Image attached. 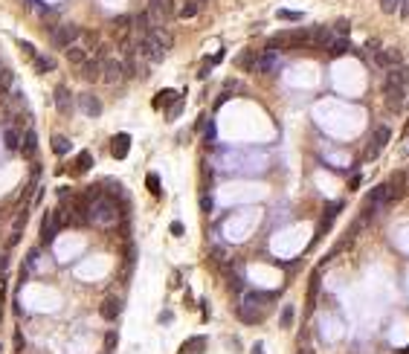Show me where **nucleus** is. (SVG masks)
<instances>
[{"label":"nucleus","instance_id":"423d86ee","mask_svg":"<svg viewBox=\"0 0 409 354\" xmlns=\"http://www.w3.org/2000/svg\"><path fill=\"white\" fill-rule=\"evenodd\" d=\"M145 38H148V41H151V44L160 49L163 55H168V49L174 47V35H171L165 26H154V29H151V32H148Z\"/></svg>","mask_w":409,"mask_h":354},{"label":"nucleus","instance_id":"f257e3e1","mask_svg":"<svg viewBox=\"0 0 409 354\" xmlns=\"http://www.w3.org/2000/svg\"><path fill=\"white\" fill-rule=\"evenodd\" d=\"M296 47H311V29L299 26V29H287L270 38V49H296Z\"/></svg>","mask_w":409,"mask_h":354},{"label":"nucleus","instance_id":"8fccbe9b","mask_svg":"<svg viewBox=\"0 0 409 354\" xmlns=\"http://www.w3.org/2000/svg\"><path fill=\"white\" fill-rule=\"evenodd\" d=\"M0 351H3V345H0Z\"/></svg>","mask_w":409,"mask_h":354},{"label":"nucleus","instance_id":"58836bf2","mask_svg":"<svg viewBox=\"0 0 409 354\" xmlns=\"http://www.w3.org/2000/svg\"><path fill=\"white\" fill-rule=\"evenodd\" d=\"M279 18H281V21H302V15H299V12H287V9H281Z\"/></svg>","mask_w":409,"mask_h":354},{"label":"nucleus","instance_id":"412c9836","mask_svg":"<svg viewBox=\"0 0 409 354\" xmlns=\"http://www.w3.org/2000/svg\"><path fill=\"white\" fill-rule=\"evenodd\" d=\"M339 209H342V203H331V206H328V212H325V218H322V224H319V229H316V238H319V235H322V232H325V229H328V226H331V224H334V218H337V215H339ZM316 238H314V241H316Z\"/></svg>","mask_w":409,"mask_h":354},{"label":"nucleus","instance_id":"4468645a","mask_svg":"<svg viewBox=\"0 0 409 354\" xmlns=\"http://www.w3.org/2000/svg\"><path fill=\"white\" fill-rule=\"evenodd\" d=\"M128 151H131V137L128 134H116V137H113V145H110V154H113L116 160H125Z\"/></svg>","mask_w":409,"mask_h":354},{"label":"nucleus","instance_id":"c756f323","mask_svg":"<svg viewBox=\"0 0 409 354\" xmlns=\"http://www.w3.org/2000/svg\"><path fill=\"white\" fill-rule=\"evenodd\" d=\"M79 41H82V47L87 49V52L99 49V35H96V32H82V38H79Z\"/></svg>","mask_w":409,"mask_h":354},{"label":"nucleus","instance_id":"20e7f679","mask_svg":"<svg viewBox=\"0 0 409 354\" xmlns=\"http://www.w3.org/2000/svg\"><path fill=\"white\" fill-rule=\"evenodd\" d=\"M82 38V26L79 24H59L55 29H52V44L55 47H61V49H67V47H73L76 41Z\"/></svg>","mask_w":409,"mask_h":354},{"label":"nucleus","instance_id":"dca6fc26","mask_svg":"<svg viewBox=\"0 0 409 354\" xmlns=\"http://www.w3.org/2000/svg\"><path fill=\"white\" fill-rule=\"evenodd\" d=\"M389 195H392V201H397V198H403V192H406V171H397L389 183Z\"/></svg>","mask_w":409,"mask_h":354},{"label":"nucleus","instance_id":"bb28decb","mask_svg":"<svg viewBox=\"0 0 409 354\" xmlns=\"http://www.w3.org/2000/svg\"><path fill=\"white\" fill-rule=\"evenodd\" d=\"M70 148H73V142L67 140L64 134H55V137H52V151H55V154L64 157V154H70Z\"/></svg>","mask_w":409,"mask_h":354},{"label":"nucleus","instance_id":"aec40b11","mask_svg":"<svg viewBox=\"0 0 409 354\" xmlns=\"http://www.w3.org/2000/svg\"><path fill=\"white\" fill-rule=\"evenodd\" d=\"M279 67V58H276V52H264L261 58H256V64H253V70L258 73H273Z\"/></svg>","mask_w":409,"mask_h":354},{"label":"nucleus","instance_id":"72a5a7b5","mask_svg":"<svg viewBox=\"0 0 409 354\" xmlns=\"http://www.w3.org/2000/svg\"><path fill=\"white\" fill-rule=\"evenodd\" d=\"M279 325H281V328H290V325H293V305H284V308H281Z\"/></svg>","mask_w":409,"mask_h":354},{"label":"nucleus","instance_id":"2f4dec72","mask_svg":"<svg viewBox=\"0 0 409 354\" xmlns=\"http://www.w3.org/2000/svg\"><path fill=\"white\" fill-rule=\"evenodd\" d=\"M403 96H406V90H400V87H386V99H389V105H400L403 102Z\"/></svg>","mask_w":409,"mask_h":354},{"label":"nucleus","instance_id":"79ce46f5","mask_svg":"<svg viewBox=\"0 0 409 354\" xmlns=\"http://www.w3.org/2000/svg\"><path fill=\"white\" fill-rule=\"evenodd\" d=\"M337 32H339V38H345V32H351L348 21H337Z\"/></svg>","mask_w":409,"mask_h":354},{"label":"nucleus","instance_id":"5701e85b","mask_svg":"<svg viewBox=\"0 0 409 354\" xmlns=\"http://www.w3.org/2000/svg\"><path fill=\"white\" fill-rule=\"evenodd\" d=\"M26 218H29V212H18V218H15V226H12V235H9V247H15L18 241H21V229L26 226Z\"/></svg>","mask_w":409,"mask_h":354},{"label":"nucleus","instance_id":"ea45409f","mask_svg":"<svg viewBox=\"0 0 409 354\" xmlns=\"http://www.w3.org/2000/svg\"><path fill=\"white\" fill-rule=\"evenodd\" d=\"M148 186H151V192H154V195H160V177L154 174V171L148 174Z\"/></svg>","mask_w":409,"mask_h":354},{"label":"nucleus","instance_id":"f3484780","mask_svg":"<svg viewBox=\"0 0 409 354\" xmlns=\"http://www.w3.org/2000/svg\"><path fill=\"white\" fill-rule=\"evenodd\" d=\"M377 67H397L400 64V49H395V47H389V49H383V52H377Z\"/></svg>","mask_w":409,"mask_h":354},{"label":"nucleus","instance_id":"a19ab883","mask_svg":"<svg viewBox=\"0 0 409 354\" xmlns=\"http://www.w3.org/2000/svg\"><path fill=\"white\" fill-rule=\"evenodd\" d=\"M21 49H24V52L29 55V58H35V55H38V52H35V47H32L29 41H21Z\"/></svg>","mask_w":409,"mask_h":354},{"label":"nucleus","instance_id":"09e8293b","mask_svg":"<svg viewBox=\"0 0 409 354\" xmlns=\"http://www.w3.org/2000/svg\"><path fill=\"white\" fill-rule=\"evenodd\" d=\"M403 354H409V345H406V348H403Z\"/></svg>","mask_w":409,"mask_h":354},{"label":"nucleus","instance_id":"4be33fe9","mask_svg":"<svg viewBox=\"0 0 409 354\" xmlns=\"http://www.w3.org/2000/svg\"><path fill=\"white\" fill-rule=\"evenodd\" d=\"M21 151H24V157H35V151H38V137H35V131H26L24 134V140H21Z\"/></svg>","mask_w":409,"mask_h":354},{"label":"nucleus","instance_id":"e433bc0d","mask_svg":"<svg viewBox=\"0 0 409 354\" xmlns=\"http://www.w3.org/2000/svg\"><path fill=\"white\" fill-rule=\"evenodd\" d=\"M177 99V90H163V96H157V102L154 105H163V102H174Z\"/></svg>","mask_w":409,"mask_h":354},{"label":"nucleus","instance_id":"b1692460","mask_svg":"<svg viewBox=\"0 0 409 354\" xmlns=\"http://www.w3.org/2000/svg\"><path fill=\"white\" fill-rule=\"evenodd\" d=\"M267 299H273V293H267V290H250V293L244 296V305H250V308L267 305Z\"/></svg>","mask_w":409,"mask_h":354},{"label":"nucleus","instance_id":"6e6552de","mask_svg":"<svg viewBox=\"0 0 409 354\" xmlns=\"http://www.w3.org/2000/svg\"><path fill=\"white\" fill-rule=\"evenodd\" d=\"M52 96H55V107H59V113H61V116H70V113H73V107H76V102H73V93H70V87H67V84H59Z\"/></svg>","mask_w":409,"mask_h":354},{"label":"nucleus","instance_id":"6ab92c4d","mask_svg":"<svg viewBox=\"0 0 409 354\" xmlns=\"http://www.w3.org/2000/svg\"><path fill=\"white\" fill-rule=\"evenodd\" d=\"M331 29H328V26H314V29H311V47H328V44H331Z\"/></svg>","mask_w":409,"mask_h":354},{"label":"nucleus","instance_id":"393cba45","mask_svg":"<svg viewBox=\"0 0 409 354\" xmlns=\"http://www.w3.org/2000/svg\"><path fill=\"white\" fill-rule=\"evenodd\" d=\"M87 58H90V52H87L84 47H79V44L67 47V61H73V64H79V67H82V64H84Z\"/></svg>","mask_w":409,"mask_h":354},{"label":"nucleus","instance_id":"7ed1b4c3","mask_svg":"<svg viewBox=\"0 0 409 354\" xmlns=\"http://www.w3.org/2000/svg\"><path fill=\"white\" fill-rule=\"evenodd\" d=\"M145 12L151 18V26H165L174 18V0H148Z\"/></svg>","mask_w":409,"mask_h":354},{"label":"nucleus","instance_id":"c9c22d12","mask_svg":"<svg viewBox=\"0 0 409 354\" xmlns=\"http://www.w3.org/2000/svg\"><path fill=\"white\" fill-rule=\"evenodd\" d=\"M195 15H198V3H183L180 18H195Z\"/></svg>","mask_w":409,"mask_h":354},{"label":"nucleus","instance_id":"2eb2a0df","mask_svg":"<svg viewBox=\"0 0 409 354\" xmlns=\"http://www.w3.org/2000/svg\"><path fill=\"white\" fill-rule=\"evenodd\" d=\"M12 90H15V73L3 67V70H0V105L9 99V93H12Z\"/></svg>","mask_w":409,"mask_h":354},{"label":"nucleus","instance_id":"c03bdc74","mask_svg":"<svg viewBox=\"0 0 409 354\" xmlns=\"http://www.w3.org/2000/svg\"><path fill=\"white\" fill-rule=\"evenodd\" d=\"M200 206H203V212H212V198H203V201H200Z\"/></svg>","mask_w":409,"mask_h":354},{"label":"nucleus","instance_id":"a211bd4d","mask_svg":"<svg viewBox=\"0 0 409 354\" xmlns=\"http://www.w3.org/2000/svg\"><path fill=\"white\" fill-rule=\"evenodd\" d=\"M203 345H206V337H203V334H195V337H189V340L183 342V348L177 354H203Z\"/></svg>","mask_w":409,"mask_h":354},{"label":"nucleus","instance_id":"a878e982","mask_svg":"<svg viewBox=\"0 0 409 354\" xmlns=\"http://www.w3.org/2000/svg\"><path fill=\"white\" fill-rule=\"evenodd\" d=\"M21 140H24V134H21V131L18 128H12V125H9V128L3 131V142H6V148H21Z\"/></svg>","mask_w":409,"mask_h":354},{"label":"nucleus","instance_id":"473e14b6","mask_svg":"<svg viewBox=\"0 0 409 354\" xmlns=\"http://www.w3.org/2000/svg\"><path fill=\"white\" fill-rule=\"evenodd\" d=\"M90 165H93V154L82 151V154H79V160H76V171H87Z\"/></svg>","mask_w":409,"mask_h":354},{"label":"nucleus","instance_id":"7c9ffc66","mask_svg":"<svg viewBox=\"0 0 409 354\" xmlns=\"http://www.w3.org/2000/svg\"><path fill=\"white\" fill-rule=\"evenodd\" d=\"M35 67H38V73H52L55 70V61L49 58V55H35Z\"/></svg>","mask_w":409,"mask_h":354},{"label":"nucleus","instance_id":"a18cd8bd","mask_svg":"<svg viewBox=\"0 0 409 354\" xmlns=\"http://www.w3.org/2000/svg\"><path fill=\"white\" fill-rule=\"evenodd\" d=\"M171 232H174V235H183V224H180V221H174V224H171Z\"/></svg>","mask_w":409,"mask_h":354},{"label":"nucleus","instance_id":"1a4fd4ad","mask_svg":"<svg viewBox=\"0 0 409 354\" xmlns=\"http://www.w3.org/2000/svg\"><path fill=\"white\" fill-rule=\"evenodd\" d=\"M59 224H61V212H47L44 215V224H41V241H44V244H52V241H55Z\"/></svg>","mask_w":409,"mask_h":354},{"label":"nucleus","instance_id":"ddd939ff","mask_svg":"<svg viewBox=\"0 0 409 354\" xmlns=\"http://www.w3.org/2000/svg\"><path fill=\"white\" fill-rule=\"evenodd\" d=\"M99 314H102L107 322H113V319L122 314V299H119V296H107L105 302H102V308H99Z\"/></svg>","mask_w":409,"mask_h":354},{"label":"nucleus","instance_id":"0eeeda50","mask_svg":"<svg viewBox=\"0 0 409 354\" xmlns=\"http://www.w3.org/2000/svg\"><path fill=\"white\" fill-rule=\"evenodd\" d=\"M125 79V64L119 58H107L105 64H102V82L105 84H119Z\"/></svg>","mask_w":409,"mask_h":354},{"label":"nucleus","instance_id":"de8ad7c7","mask_svg":"<svg viewBox=\"0 0 409 354\" xmlns=\"http://www.w3.org/2000/svg\"><path fill=\"white\" fill-rule=\"evenodd\" d=\"M299 354H314V351H311V348H302V351H299Z\"/></svg>","mask_w":409,"mask_h":354},{"label":"nucleus","instance_id":"37998d69","mask_svg":"<svg viewBox=\"0 0 409 354\" xmlns=\"http://www.w3.org/2000/svg\"><path fill=\"white\" fill-rule=\"evenodd\" d=\"M380 6H383V12H386V15H392V12L397 9V6H395V0H380Z\"/></svg>","mask_w":409,"mask_h":354},{"label":"nucleus","instance_id":"3c124183","mask_svg":"<svg viewBox=\"0 0 409 354\" xmlns=\"http://www.w3.org/2000/svg\"><path fill=\"white\" fill-rule=\"evenodd\" d=\"M0 70H3V67H0Z\"/></svg>","mask_w":409,"mask_h":354},{"label":"nucleus","instance_id":"49530a36","mask_svg":"<svg viewBox=\"0 0 409 354\" xmlns=\"http://www.w3.org/2000/svg\"><path fill=\"white\" fill-rule=\"evenodd\" d=\"M253 354H264V345H261V342H256V345H253Z\"/></svg>","mask_w":409,"mask_h":354},{"label":"nucleus","instance_id":"39448f33","mask_svg":"<svg viewBox=\"0 0 409 354\" xmlns=\"http://www.w3.org/2000/svg\"><path fill=\"white\" fill-rule=\"evenodd\" d=\"M79 110H82L84 116L99 119L102 116V110H105V105H102V99H99L96 93H79Z\"/></svg>","mask_w":409,"mask_h":354},{"label":"nucleus","instance_id":"c85d7f7f","mask_svg":"<svg viewBox=\"0 0 409 354\" xmlns=\"http://www.w3.org/2000/svg\"><path fill=\"white\" fill-rule=\"evenodd\" d=\"M351 41L348 38H331V44H328V49L334 52V55H342V52H348Z\"/></svg>","mask_w":409,"mask_h":354},{"label":"nucleus","instance_id":"f8f14e48","mask_svg":"<svg viewBox=\"0 0 409 354\" xmlns=\"http://www.w3.org/2000/svg\"><path fill=\"white\" fill-rule=\"evenodd\" d=\"M102 64H105V58L90 55V58L82 64V76L87 79V82H99V79H102Z\"/></svg>","mask_w":409,"mask_h":354},{"label":"nucleus","instance_id":"9b49d317","mask_svg":"<svg viewBox=\"0 0 409 354\" xmlns=\"http://www.w3.org/2000/svg\"><path fill=\"white\" fill-rule=\"evenodd\" d=\"M389 140H392V131L386 128V125H380V128L374 131L372 142H369V151H366V154H369V160H374L377 154L383 151V145H386V142H389Z\"/></svg>","mask_w":409,"mask_h":354},{"label":"nucleus","instance_id":"9d476101","mask_svg":"<svg viewBox=\"0 0 409 354\" xmlns=\"http://www.w3.org/2000/svg\"><path fill=\"white\" fill-rule=\"evenodd\" d=\"M386 87H400V90H406L409 87V67L406 64H397V67L389 70V76H386Z\"/></svg>","mask_w":409,"mask_h":354},{"label":"nucleus","instance_id":"f704fd0d","mask_svg":"<svg viewBox=\"0 0 409 354\" xmlns=\"http://www.w3.org/2000/svg\"><path fill=\"white\" fill-rule=\"evenodd\" d=\"M110 26H113L116 32H125V29L131 26V18H128V15H119V18H113V21H110Z\"/></svg>","mask_w":409,"mask_h":354},{"label":"nucleus","instance_id":"4c0bfd02","mask_svg":"<svg viewBox=\"0 0 409 354\" xmlns=\"http://www.w3.org/2000/svg\"><path fill=\"white\" fill-rule=\"evenodd\" d=\"M395 6H397V12H400V18L406 21L409 18V0H395Z\"/></svg>","mask_w":409,"mask_h":354},{"label":"nucleus","instance_id":"f03ea898","mask_svg":"<svg viewBox=\"0 0 409 354\" xmlns=\"http://www.w3.org/2000/svg\"><path fill=\"white\" fill-rule=\"evenodd\" d=\"M116 218H119V206L116 201H110V198H96L93 203H90V224L96 226H110V224H116Z\"/></svg>","mask_w":409,"mask_h":354},{"label":"nucleus","instance_id":"cd10ccee","mask_svg":"<svg viewBox=\"0 0 409 354\" xmlns=\"http://www.w3.org/2000/svg\"><path fill=\"white\" fill-rule=\"evenodd\" d=\"M316 293H319V267L311 273V287H308V308L316 305Z\"/></svg>","mask_w":409,"mask_h":354}]
</instances>
